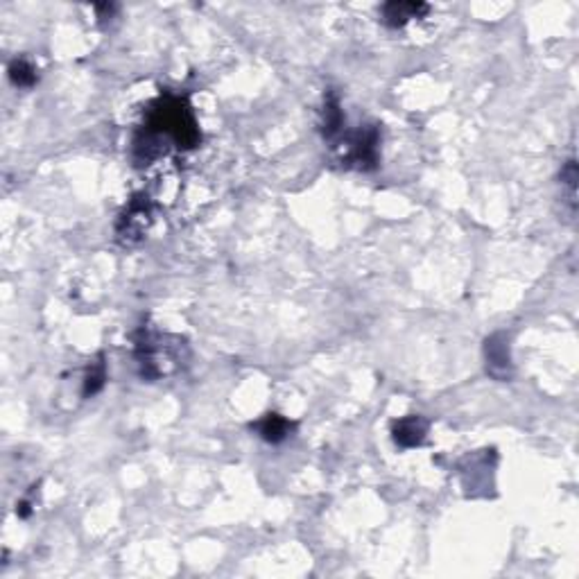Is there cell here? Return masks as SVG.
<instances>
[{
  "label": "cell",
  "instance_id": "6da1fadb",
  "mask_svg": "<svg viewBox=\"0 0 579 579\" xmlns=\"http://www.w3.org/2000/svg\"><path fill=\"white\" fill-rule=\"evenodd\" d=\"M200 143L202 131L188 98L161 93L150 105L145 122L134 134L131 161L136 168H148L157 159L166 157L171 148L186 152V150H195Z\"/></svg>",
  "mask_w": 579,
  "mask_h": 579
},
{
  "label": "cell",
  "instance_id": "7a4b0ae2",
  "mask_svg": "<svg viewBox=\"0 0 579 579\" xmlns=\"http://www.w3.org/2000/svg\"><path fill=\"white\" fill-rule=\"evenodd\" d=\"M188 357H191V348L183 337L150 331L145 326L134 333V360L140 378L148 383L177 374L186 367Z\"/></svg>",
  "mask_w": 579,
  "mask_h": 579
},
{
  "label": "cell",
  "instance_id": "3957f363",
  "mask_svg": "<svg viewBox=\"0 0 579 579\" xmlns=\"http://www.w3.org/2000/svg\"><path fill=\"white\" fill-rule=\"evenodd\" d=\"M380 125L371 122V125L357 127L356 131H348L342 136L337 143L342 145L340 163L345 168H353L360 172H371L380 166Z\"/></svg>",
  "mask_w": 579,
  "mask_h": 579
},
{
  "label": "cell",
  "instance_id": "277c9868",
  "mask_svg": "<svg viewBox=\"0 0 579 579\" xmlns=\"http://www.w3.org/2000/svg\"><path fill=\"white\" fill-rule=\"evenodd\" d=\"M152 224V197L148 192H136L127 202L125 211L118 215L116 240L122 247H136L145 240Z\"/></svg>",
  "mask_w": 579,
  "mask_h": 579
},
{
  "label": "cell",
  "instance_id": "5b68a950",
  "mask_svg": "<svg viewBox=\"0 0 579 579\" xmlns=\"http://www.w3.org/2000/svg\"><path fill=\"white\" fill-rule=\"evenodd\" d=\"M496 464L498 455L493 449L466 455L458 466L466 496L484 498L493 493V470H496Z\"/></svg>",
  "mask_w": 579,
  "mask_h": 579
},
{
  "label": "cell",
  "instance_id": "8992f818",
  "mask_svg": "<svg viewBox=\"0 0 579 579\" xmlns=\"http://www.w3.org/2000/svg\"><path fill=\"white\" fill-rule=\"evenodd\" d=\"M484 362H487V374L493 380L514 378V362H512L510 351V336L505 331H498L484 340Z\"/></svg>",
  "mask_w": 579,
  "mask_h": 579
},
{
  "label": "cell",
  "instance_id": "52a82bcc",
  "mask_svg": "<svg viewBox=\"0 0 579 579\" xmlns=\"http://www.w3.org/2000/svg\"><path fill=\"white\" fill-rule=\"evenodd\" d=\"M428 430H430V421L426 417H421V414H408V417L392 423V439L401 449H417V446H421L426 441Z\"/></svg>",
  "mask_w": 579,
  "mask_h": 579
},
{
  "label": "cell",
  "instance_id": "ba28073f",
  "mask_svg": "<svg viewBox=\"0 0 579 579\" xmlns=\"http://www.w3.org/2000/svg\"><path fill=\"white\" fill-rule=\"evenodd\" d=\"M430 12V5L428 3H412V0H392V3H385L380 7V21L385 23L392 30L398 27H406L412 18H423Z\"/></svg>",
  "mask_w": 579,
  "mask_h": 579
},
{
  "label": "cell",
  "instance_id": "9c48e42d",
  "mask_svg": "<svg viewBox=\"0 0 579 579\" xmlns=\"http://www.w3.org/2000/svg\"><path fill=\"white\" fill-rule=\"evenodd\" d=\"M295 428H296L295 421H288V419L281 417V414L276 412H267L265 417H261L256 423H252V430H256L263 441L274 444V446L284 444L288 437H292Z\"/></svg>",
  "mask_w": 579,
  "mask_h": 579
},
{
  "label": "cell",
  "instance_id": "30bf717a",
  "mask_svg": "<svg viewBox=\"0 0 579 579\" xmlns=\"http://www.w3.org/2000/svg\"><path fill=\"white\" fill-rule=\"evenodd\" d=\"M345 111H342L340 96L336 91H328L324 98V109H322V136L331 143L345 136Z\"/></svg>",
  "mask_w": 579,
  "mask_h": 579
},
{
  "label": "cell",
  "instance_id": "8fae6325",
  "mask_svg": "<svg viewBox=\"0 0 579 579\" xmlns=\"http://www.w3.org/2000/svg\"><path fill=\"white\" fill-rule=\"evenodd\" d=\"M107 383V365H105V356H98L96 362H91V367L87 369V376H84V388H82V397L91 398L96 397L98 392H102Z\"/></svg>",
  "mask_w": 579,
  "mask_h": 579
},
{
  "label": "cell",
  "instance_id": "7c38bea8",
  "mask_svg": "<svg viewBox=\"0 0 579 579\" xmlns=\"http://www.w3.org/2000/svg\"><path fill=\"white\" fill-rule=\"evenodd\" d=\"M7 75L9 82L18 88H32L36 84V79H39L36 68L27 59H14L12 64H9Z\"/></svg>",
  "mask_w": 579,
  "mask_h": 579
},
{
  "label": "cell",
  "instance_id": "4fadbf2b",
  "mask_svg": "<svg viewBox=\"0 0 579 579\" xmlns=\"http://www.w3.org/2000/svg\"><path fill=\"white\" fill-rule=\"evenodd\" d=\"M559 179H562V186H566L568 192H571V200L575 202V183H577V163H575V159H571V161L563 163Z\"/></svg>",
  "mask_w": 579,
  "mask_h": 579
}]
</instances>
